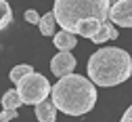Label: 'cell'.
<instances>
[{"label":"cell","instance_id":"cell-5","mask_svg":"<svg viewBox=\"0 0 132 122\" xmlns=\"http://www.w3.org/2000/svg\"><path fill=\"white\" fill-rule=\"evenodd\" d=\"M107 21L120 27H132V0H118L109 6Z\"/></svg>","mask_w":132,"mask_h":122},{"label":"cell","instance_id":"cell-8","mask_svg":"<svg viewBox=\"0 0 132 122\" xmlns=\"http://www.w3.org/2000/svg\"><path fill=\"white\" fill-rule=\"evenodd\" d=\"M118 36H120V34H118V30H115V25L109 23V21H103L101 27H98V32L94 34L90 40L96 42V44H103V42H107V40H115Z\"/></svg>","mask_w":132,"mask_h":122},{"label":"cell","instance_id":"cell-1","mask_svg":"<svg viewBox=\"0 0 132 122\" xmlns=\"http://www.w3.org/2000/svg\"><path fill=\"white\" fill-rule=\"evenodd\" d=\"M86 72L94 86H118L132 76V57L118 46L98 48L90 55Z\"/></svg>","mask_w":132,"mask_h":122},{"label":"cell","instance_id":"cell-10","mask_svg":"<svg viewBox=\"0 0 132 122\" xmlns=\"http://www.w3.org/2000/svg\"><path fill=\"white\" fill-rule=\"evenodd\" d=\"M98 27H101V21L86 19V21H80L76 25V34H80V36H84V38H92L94 34L98 32Z\"/></svg>","mask_w":132,"mask_h":122},{"label":"cell","instance_id":"cell-3","mask_svg":"<svg viewBox=\"0 0 132 122\" xmlns=\"http://www.w3.org/2000/svg\"><path fill=\"white\" fill-rule=\"evenodd\" d=\"M109 6L111 4L107 0H57L53 6V15L63 32H69L76 36V25L80 21H107Z\"/></svg>","mask_w":132,"mask_h":122},{"label":"cell","instance_id":"cell-17","mask_svg":"<svg viewBox=\"0 0 132 122\" xmlns=\"http://www.w3.org/2000/svg\"><path fill=\"white\" fill-rule=\"evenodd\" d=\"M120 122H132V105L124 112V116H122V120H120Z\"/></svg>","mask_w":132,"mask_h":122},{"label":"cell","instance_id":"cell-2","mask_svg":"<svg viewBox=\"0 0 132 122\" xmlns=\"http://www.w3.org/2000/svg\"><path fill=\"white\" fill-rule=\"evenodd\" d=\"M55 107L67 116H84L96 103V86L78 74H69L59 78V82L51 89Z\"/></svg>","mask_w":132,"mask_h":122},{"label":"cell","instance_id":"cell-16","mask_svg":"<svg viewBox=\"0 0 132 122\" xmlns=\"http://www.w3.org/2000/svg\"><path fill=\"white\" fill-rule=\"evenodd\" d=\"M13 118H17V110H2L0 112V122H9Z\"/></svg>","mask_w":132,"mask_h":122},{"label":"cell","instance_id":"cell-15","mask_svg":"<svg viewBox=\"0 0 132 122\" xmlns=\"http://www.w3.org/2000/svg\"><path fill=\"white\" fill-rule=\"evenodd\" d=\"M23 17H25V21H27V23H36V25L40 23V15H38V13L34 11V9L25 11V15H23Z\"/></svg>","mask_w":132,"mask_h":122},{"label":"cell","instance_id":"cell-12","mask_svg":"<svg viewBox=\"0 0 132 122\" xmlns=\"http://www.w3.org/2000/svg\"><path fill=\"white\" fill-rule=\"evenodd\" d=\"M0 103H2V107H4V110H17L19 105H23V101H21L17 89L6 91V93L2 95V101H0Z\"/></svg>","mask_w":132,"mask_h":122},{"label":"cell","instance_id":"cell-14","mask_svg":"<svg viewBox=\"0 0 132 122\" xmlns=\"http://www.w3.org/2000/svg\"><path fill=\"white\" fill-rule=\"evenodd\" d=\"M11 21H13V9L9 2L0 0V30H4Z\"/></svg>","mask_w":132,"mask_h":122},{"label":"cell","instance_id":"cell-13","mask_svg":"<svg viewBox=\"0 0 132 122\" xmlns=\"http://www.w3.org/2000/svg\"><path fill=\"white\" fill-rule=\"evenodd\" d=\"M31 72H34V67L31 65H27V63H19V65H15L13 69H11V74H9V78H11V82H21L25 76H29Z\"/></svg>","mask_w":132,"mask_h":122},{"label":"cell","instance_id":"cell-4","mask_svg":"<svg viewBox=\"0 0 132 122\" xmlns=\"http://www.w3.org/2000/svg\"><path fill=\"white\" fill-rule=\"evenodd\" d=\"M51 89L53 86L46 80V76H42L38 72H31L21 82H17V93L25 105H38V103L46 101L48 95H51Z\"/></svg>","mask_w":132,"mask_h":122},{"label":"cell","instance_id":"cell-6","mask_svg":"<svg viewBox=\"0 0 132 122\" xmlns=\"http://www.w3.org/2000/svg\"><path fill=\"white\" fill-rule=\"evenodd\" d=\"M73 69H76V57L67 51H61L59 55H55L51 59V72L57 78H65V76L73 74Z\"/></svg>","mask_w":132,"mask_h":122},{"label":"cell","instance_id":"cell-7","mask_svg":"<svg viewBox=\"0 0 132 122\" xmlns=\"http://www.w3.org/2000/svg\"><path fill=\"white\" fill-rule=\"evenodd\" d=\"M36 118L38 122H55L57 120V107H55V103L53 101H42L36 105Z\"/></svg>","mask_w":132,"mask_h":122},{"label":"cell","instance_id":"cell-11","mask_svg":"<svg viewBox=\"0 0 132 122\" xmlns=\"http://www.w3.org/2000/svg\"><path fill=\"white\" fill-rule=\"evenodd\" d=\"M55 25H57V21H55L53 11H51V13H44V15L40 17L38 27H40V34H42V36H55Z\"/></svg>","mask_w":132,"mask_h":122},{"label":"cell","instance_id":"cell-9","mask_svg":"<svg viewBox=\"0 0 132 122\" xmlns=\"http://www.w3.org/2000/svg\"><path fill=\"white\" fill-rule=\"evenodd\" d=\"M53 42H55V46H57L59 51H67V53H69V51L78 44V38L73 36V34L61 30L59 34H55V36H53Z\"/></svg>","mask_w":132,"mask_h":122}]
</instances>
